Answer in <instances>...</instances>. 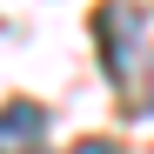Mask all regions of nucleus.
I'll return each mask as SVG.
<instances>
[{"label":"nucleus","mask_w":154,"mask_h":154,"mask_svg":"<svg viewBox=\"0 0 154 154\" xmlns=\"http://www.w3.org/2000/svg\"><path fill=\"white\" fill-rule=\"evenodd\" d=\"M100 34H107V74H114V81H127V74H134V67H127V54H134V34H141V14L127 7V0H114V7L100 14Z\"/></svg>","instance_id":"1"},{"label":"nucleus","mask_w":154,"mask_h":154,"mask_svg":"<svg viewBox=\"0 0 154 154\" xmlns=\"http://www.w3.org/2000/svg\"><path fill=\"white\" fill-rule=\"evenodd\" d=\"M40 134H47V114L34 100H7L0 107V154H27Z\"/></svg>","instance_id":"2"},{"label":"nucleus","mask_w":154,"mask_h":154,"mask_svg":"<svg viewBox=\"0 0 154 154\" xmlns=\"http://www.w3.org/2000/svg\"><path fill=\"white\" fill-rule=\"evenodd\" d=\"M67 154H121V141H100V134H87V141H74Z\"/></svg>","instance_id":"3"},{"label":"nucleus","mask_w":154,"mask_h":154,"mask_svg":"<svg viewBox=\"0 0 154 154\" xmlns=\"http://www.w3.org/2000/svg\"><path fill=\"white\" fill-rule=\"evenodd\" d=\"M147 107H154V60H147Z\"/></svg>","instance_id":"4"}]
</instances>
